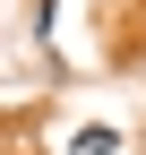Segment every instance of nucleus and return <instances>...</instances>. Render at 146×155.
I'll list each match as a JSON object with an SVG mask.
<instances>
[{
	"instance_id": "f257e3e1",
	"label": "nucleus",
	"mask_w": 146,
	"mask_h": 155,
	"mask_svg": "<svg viewBox=\"0 0 146 155\" xmlns=\"http://www.w3.org/2000/svg\"><path fill=\"white\" fill-rule=\"evenodd\" d=\"M69 155H120V129H78Z\"/></svg>"
}]
</instances>
